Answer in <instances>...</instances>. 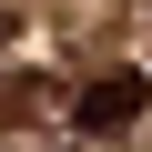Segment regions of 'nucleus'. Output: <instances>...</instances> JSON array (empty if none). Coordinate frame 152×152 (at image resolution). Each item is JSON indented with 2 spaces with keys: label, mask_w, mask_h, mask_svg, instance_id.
<instances>
[{
  "label": "nucleus",
  "mask_w": 152,
  "mask_h": 152,
  "mask_svg": "<svg viewBox=\"0 0 152 152\" xmlns=\"http://www.w3.org/2000/svg\"><path fill=\"white\" fill-rule=\"evenodd\" d=\"M142 102H152L142 71H102V81H81L61 112H71V132H81V142H112V132H132V122H142Z\"/></svg>",
  "instance_id": "1"
},
{
  "label": "nucleus",
  "mask_w": 152,
  "mask_h": 152,
  "mask_svg": "<svg viewBox=\"0 0 152 152\" xmlns=\"http://www.w3.org/2000/svg\"><path fill=\"white\" fill-rule=\"evenodd\" d=\"M61 91H51V71H10L0 81V122H31V112H51Z\"/></svg>",
  "instance_id": "2"
}]
</instances>
